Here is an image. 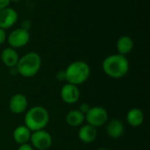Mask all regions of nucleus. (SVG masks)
Wrapping results in <instances>:
<instances>
[{"label":"nucleus","instance_id":"obj_1","mask_svg":"<svg viewBox=\"0 0 150 150\" xmlns=\"http://www.w3.org/2000/svg\"><path fill=\"white\" fill-rule=\"evenodd\" d=\"M129 62L127 56L120 54H112L105 57L102 62L104 73L111 78L119 79L124 77L129 71Z\"/></svg>","mask_w":150,"mask_h":150},{"label":"nucleus","instance_id":"obj_2","mask_svg":"<svg viewBox=\"0 0 150 150\" xmlns=\"http://www.w3.org/2000/svg\"><path fill=\"white\" fill-rule=\"evenodd\" d=\"M64 72L65 81L67 83L79 86L89 79L91 76V68L84 61H75L67 66Z\"/></svg>","mask_w":150,"mask_h":150},{"label":"nucleus","instance_id":"obj_3","mask_svg":"<svg viewBox=\"0 0 150 150\" xmlns=\"http://www.w3.org/2000/svg\"><path fill=\"white\" fill-rule=\"evenodd\" d=\"M41 57L36 52H28L19 60L16 65L18 74L23 77L30 78L36 76L41 68Z\"/></svg>","mask_w":150,"mask_h":150},{"label":"nucleus","instance_id":"obj_4","mask_svg":"<svg viewBox=\"0 0 150 150\" xmlns=\"http://www.w3.org/2000/svg\"><path fill=\"white\" fill-rule=\"evenodd\" d=\"M24 122L31 132L45 129L49 122V112L43 106H33L26 111Z\"/></svg>","mask_w":150,"mask_h":150},{"label":"nucleus","instance_id":"obj_5","mask_svg":"<svg viewBox=\"0 0 150 150\" xmlns=\"http://www.w3.org/2000/svg\"><path fill=\"white\" fill-rule=\"evenodd\" d=\"M108 120V112L105 108L102 106H92L85 114V121L87 122V124L96 128L105 126Z\"/></svg>","mask_w":150,"mask_h":150},{"label":"nucleus","instance_id":"obj_6","mask_svg":"<svg viewBox=\"0 0 150 150\" xmlns=\"http://www.w3.org/2000/svg\"><path fill=\"white\" fill-rule=\"evenodd\" d=\"M6 41L9 46L14 49L25 47L30 41V33L21 27L16 28L10 33L7 36Z\"/></svg>","mask_w":150,"mask_h":150},{"label":"nucleus","instance_id":"obj_7","mask_svg":"<svg viewBox=\"0 0 150 150\" xmlns=\"http://www.w3.org/2000/svg\"><path fill=\"white\" fill-rule=\"evenodd\" d=\"M29 142L33 149L38 150H47L52 146L53 138L47 131L42 129L32 132Z\"/></svg>","mask_w":150,"mask_h":150},{"label":"nucleus","instance_id":"obj_8","mask_svg":"<svg viewBox=\"0 0 150 150\" xmlns=\"http://www.w3.org/2000/svg\"><path fill=\"white\" fill-rule=\"evenodd\" d=\"M60 95L65 104L74 105L80 99V90L78 86L67 83L62 87Z\"/></svg>","mask_w":150,"mask_h":150},{"label":"nucleus","instance_id":"obj_9","mask_svg":"<svg viewBox=\"0 0 150 150\" xmlns=\"http://www.w3.org/2000/svg\"><path fill=\"white\" fill-rule=\"evenodd\" d=\"M18 18V14L15 9L9 6L0 10V28L4 30L9 29L17 23Z\"/></svg>","mask_w":150,"mask_h":150},{"label":"nucleus","instance_id":"obj_10","mask_svg":"<svg viewBox=\"0 0 150 150\" xmlns=\"http://www.w3.org/2000/svg\"><path fill=\"white\" fill-rule=\"evenodd\" d=\"M28 107L27 98L22 93L14 94L9 101V109L14 114H21L26 112Z\"/></svg>","mask_w":150,"mask_h":150},{"label":"nucleus","instance_id":"obj_11","mask_svg":"<svg viewBox=\"0 0 150 150\" xmlns=\"http://www.w3.org/2000/svg\"><path fill=\"white\" fill-rule=\"evenodd\" d=\"M105 126L106 134L112 139H119L124 134V124L119 119H112L111 120H108Z\"/></svg>","mask_w":150,"mask_h":150},{"label":"nucleus","instance_id":"obj_12","mask_svg":"<svg viewBox=\"0 0 150 150\" xmlns=\"http://www.w3.org/2000/svg\"><path fill=\"white\" fill-rule=\"evenodd\" d=\"M0 58H1V61L4 63V65L6 66L7 68L11 69V68L16 67L18 60H19V55L16 49H14L11 47H5L1 52Z\"/></svg>","mask_w":150,"mask_h":150},{"label":"nucleus","instance_id":"obj_13","mask_svg":"<svg viewBox=\"0 0 150 150\" xmlns=\"http://www.w3.org/2000/svg\"><path fill=\"white\" fill-rule=\"evenodd\" d=\"M97 136H98L97 128L89 124L82 126L78 131L79 140L85 144H90L93 142L97 139Z\"/></svg>","mask_w":150,"mask_h":150},{"label":"nucleus","instance_id":"obj_14","mask_svg":"<svg viewBox=\"0 0 150 150\" xmlns=\"http://www.w3.org/2000/svg\"><path fill=\"white\" fill-rule=\"evenodd\" d=\"M31 134L32 132L27 127H25V125H20L15 127V129L13 130L12 137L16 143L21 145L25 143H29Z\"/></svg>","mask_w":150,"mask_h":150},{"label":"nucleus","instance_id":"obj_15","mask_svg":"<svg viewBox=\"0 0 150 150\" xmlns=\"http://www.w3.org/2000/svg\"><path fill=\"white\" fill-rule=\"evenodd\" d=\"M134 40L131 37L127 35H123L120 37L116 42V48L118 54L127 56V54H130L134 49Z\"/></svg>","mask_w":150,"mask_h":150},{"label":"nucleus","instance_id":"obj_16","mask_svg":"<svg viewBox=\"0 0 150 150\" xmlns=\"http://www.w3.org/2000/svg\"><path fill=\"white\" fill-rule=\"evenodd\" d=\"M145 116L140 108H132L127 113V122L133 127H138L144 122Z\"/></svg>","mask_w":150,"mask_h":150},{"label":"nucleus","instance_id":"obj_17","mask_svg":"<svg viewBox=\"0 0 150 150\" xmlns=\"http://www.w3.org/2000/svg\"><path fill=\"white\" fill-rule=\"evenodd\" d=\"M65 120L69 126L72 127H77L82 126L85 121V115L79 110H71L67 113Z\"/></svg>","mask_w":150,"mask_h":150},{"label":"nucleus","instance_id":"obj_18","mask_svg":"<svg viewBox=\"0 0 150 150\" xmlns=\"http://www.w3.org/2000/svg\"><path fill=\"white\" fill-rule=\"evenodd\" d=\"M91 106L89 105V104H87V103H82L81 105H80V107H79V111L82 112V113H83L84 115L89 112V110H90V108H91Z\"/></svg>","mask_w":150,"mask_h":150},{"label":"nucleus","instance_id":"obj_19","mask_svg":"<svg viewBox=\"0 0 150 150\" xmlns=\"http://www.w3.org/2000/svg\"><path fill=\"white\" fill-rule=\"evenodd\" d=\"M21 28H23V29H25V30H27V31H29L30 29H31V27H32V23H31V21L30 20H28V19H25V20H23L22 21V23H21V26H20Z\"/></svg>","mask_w":150,"mask_h":150},{"label":"nucleus","instance_id":"obj_20","mask_svg":"<svg viewBox=\"0 0 150 150\" xmlns=\"http://www.w3.org/2000/svg\"><path fill=\"white\" fill-rule=\"evenodd\" d=\"M6 40H7V34L5 30L0 28V45L4 44L6 41Z\"/></svg>","mask_w":150,"mask_h":150},{"label":"nucleus","instance_id":"obj_21","mask_svg":"<svg viewBox=\"0 0 150 150\" xmlns=\"http://www.w3.org/2000/svg\"><path fill=\"white\" fill-rule=\"evenodd\" d=\"M55 78L58 81H65V72L64 70H59L56 72Z\"/></svg>","mask_w":150,"mask_h":150},{"label":"nucleus","instance_id":"obj_22","mask_svg":"<svg viewBox=\"0 0 150 150\" xmlns=\"http://www.w3.org/2000/svg\"><path fill=\"white\" fill-rule=\"evenodd\" d=\"M18 150H34V149L32 147L30 143H25V144L18 145Z\"/></svg>","mask_w":150,"mask_h":150},{"label":"nucleus","instance_id":"obj_23","mask_svg":"<svg viewBox=\"0 0 150 150\" xmlns=\"http://www.w3.org/2000/svg\"><path fill=\"white\" fill-rule=\"evenodd\" d=\"M10 4H11V0H0V10L9 7Z\"/></svg>","mask_w":150,"mask_h":150},{"label":"nucleus","instance_id":"obj_24","mask_svg":"<svg viewBox=\"0 0 150 150\" xmlns=\"http://www.w3.org/2000/svg\"><path fill=\"white\" fill-rule=\"evenodd\" d=\"M97 150H111V149H107V148H99V149H98Z\"/></svg>","mask_w":150,"mask_h":150},{"label":"nucleus","instance_id":"obj_25","mask_svg":"<svg viewBox=\"0 0 150 150\" xmlns=\"http://www.w3.org/2000/svg\"><path fill=\"white\" fill-rule=\"evenodd\" d=\"M20 1H22V0H11V2H14V3H18V2H20Z\"/></svg>","mask_w":150,"mask_h":150}]
</instances>
